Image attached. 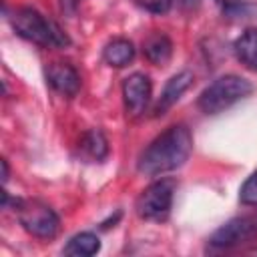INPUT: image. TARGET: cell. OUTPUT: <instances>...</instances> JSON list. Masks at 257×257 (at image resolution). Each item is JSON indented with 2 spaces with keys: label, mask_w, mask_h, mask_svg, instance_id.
<instances>
[{
  "label": "cell",
  "mask_w": 257,
  "mask_h": 257,
  "mask_svg": "<svg viewBox=\"0 0 257 257\" xmlns=\"http://www.w3.org/2000/svg\"><path fill=\"white\" fill-rule=\"evenodd\" d=\"M193 151V137L185 124H173L163 131L141 153L137 169L141 175L159 177L183 167Z\"/></svg>",
  "instance_id": "6da1fadb"
},
{
  "label": "cell",
  "mask_w": 257,
  "mask_h": 257,
  "mask_svg": "<svg viewBox=\"0 0 257 257\" xmlns=\"http://www.w3.org/2000/svg\"><path fill=\"white\" fill-rule=\"evenodd\" d=\"M12 28L16 30L18 36L40 44V46H54V48H62L70 44V38L66 36V32L50 18H46L44 14H40L34 8H18L12 16H10Z\"/></svg>",
  "instance_id": "7a4b0ae2"
},
{
  "label": "cell",
  "mask_w": 257,
  "mask_h": 257,
  "mask_svg": "<svg viewBox=\"0 0 257 257\" xmlns=\"http://www.w3.org/2000/svg\"><path fill=\"white\" fill-rule=\"evenodd\" d=\"M253 92V84L239 76V74H225L213 80L201 94H199V108L205 114H217L225 108L233 106L235 102L247 98Z\"/></svg>",
  "instance_id": "3957f363"
},
{
  "label": "cell",
  "mask_w": 257,
  "mask_h": 257,
  "mask_svg": "<svg viewBox=\"0 0 257 257\" xmlns=\"http://www.w3.org/2000/svg\"><path fill=\"white\" fill-rule=\"evenodd\" d=\"M14 211L24 231L38 239H52L60 229V219L54 209L38 199H14Z\"/></svg>",
  "instance_id": "277c9868"
},
{
  "label": "cell",
  "mask_w": 257,
  "mask_h": 257,
  "mask_svg": "<svg viewBox=\"0 0 257 257\" xmlns=\"http://www.w3.org/2000/svg\"><path fill=\"white\" fill-rule=\"evenodd\" d=\"M177 183L173 179H159L151 183L137 199V215L145 221H167L173 207Z\"/></svg>",
  "instance_id": "5b68a950"
},
{
  "label": "cell",
  "mask_w": 257,
  "mask_h": 257,
  "mask_svg": "<svg viewBox=\"0 0 257 257\" xmlns=\"http://www.w3.org/2000/svg\"><path fill=\"white\" fill-rule=\"evenodd\" d=\"M257 237V211L251 215H241L229 219L221 225L209 239V243L217 249H229L241 243H247Z\"/></svg>",
  "instance_id": "8992f818"
},
{
  "label": "cell",
  "mask_w": 257,
  "mask_h": 257,
  "mask_svg": "<svg viewBox=\"0 0 257 257\" xmlns=\"http://www.w3.org/2000/svg\"><path fill=\"white\" fill-rule=\"evenodd\" d=\"M122 100L131 116H141L151 100V80L143 72H133L122 82Z\"/></svg>",
  "instance_id": "52a82bcc"
},
{
  "label": "cell",
  "mask_w": 257,
  "mask_h": 257,
  "mask_svg": "<svg viewBox=\"0 0 257 257\" xmlns=\"http://www.w3.org/2000/svg\"><path fill=\"white\" fill-rule=\"evenodd\" d=\"M46 82L64 96H76L80 90V76L68 62H52L46 68Z\"/></svg>",
  "instance_id": "ba28073f"
},
{
  "label": "cell",
  "mask_w": 257,
  "mask_h": 257,
  "mask_svg": "<svg viewBox=\"0 0 257 257\" xmlns=\"http://www.w3.org/2000/svg\"><path fill=\"white\" fill-rule=\"evenodd\" d=\"M191 82H193V74H191L189 70H183V72L175 74V76L165 84V88H163V92H161V96H159V100H157V104H155V108H153V114H155V116L165 114V112L181 98V94L191 86Z\"/></svg>",
  "instance_id": "9c48e42d"
},
{
  "label": "cell",
  "mask_w": 257,
  "mask_h": 257,
  "mask_svg": "<svg viewBox=\"0 0 257 257\" xmlns=\"http://www.w3.org/2000/svg\"><path fill=\"white\" fill-rule=\"evenodd\" d=\"M143 52L145 56L157 64V66H163L171 60V54H173V42L167 34L163 32H153L147 36V40L143 42Z\"/></svg>",
  "instance_id": "30bf717a"
},
{
  "label": "cell",
  "mask_w": 257,
  "mask_h": 257,
  "mask_svg": "<svg viewBox=\"0 0 257 257\" xmlns=\"http://www.w3.org/2000/svg\"><path fill=\"white\" fill-rule=\"evenodd\" d=\"M80 155L84 159L92 161V163L94 161L100 163V161L106 159V155H108V141H106V137L102 135L100 128H90V131L84 133V137L80 141Z\"/></svg>",
  "instance_id": "8fae6325"
},
{
  "label": "cell",
  "mask_w": 257,
  "mask_h": 257,
  "mask_svg": "<svg viewBox=\"0 0 257 257\" xmlns=\"http://www.w3.org/2000/svg\"><path fill=\"white\" fill-rule=\"evenodd\" d=\"M235 54L241 64L257 70V28H247L233 44Z\"/></svg>",
  "instance_id": "7c38bea8"
},
{
  "label": "cell",
  "mask_w": 257,
  "mask_h": 257,
  "mask_svg": "<svg viewBox=\"0 0 257 257\" xmlns=\"http://www.w3.org/2000/svg\"><path fill=\"white\" fill-rule=\"evenodd\" d=\"M102 56H104L106 64L116 66V68H122V66H126L135 58V46L126 38H114V40H110L104 46Z\"/></svg>",
  "instance_id": "4fadbf2b"
},
{
  "label": "cell",
  "mask_w": 257,
  "mask_h": 257,
  "mask_svg": "<svg viewBox=\"0 0 257 257\" xmlns=\"http://www.w3.org/2000/svg\"><path fill=\"white\" fill-rule=\"evenodd\" d=\"M98 251H100V241L90 231H82V233L70 237L66 247L62 249L64 255H72V257H90Z\"/></svg>",
  "instance_id": "5bb4252c"
},
{
  "label": "cell",
  "mask_w": 257,
  "mask_h": 257,
  "mask_svg": "<svg viewBox=\"0 0 257 257\" xmlns=\"http://www.w3.org/2000/svg\"><path fill=\"white\" fill-rule=\"evenodd\" d=\"M239 201L247 207H257V171L249 175V179L239 189Z\"/></svg>",
  "instance_id": "9a60e30c"
},
{
  "label": "cell",
  "mask_w": 257,
  "mask_h": 257,
  "mask_svg": "<svg viewBox=\"0 0 257 257\" xmlns=\"http://www.w3.org/2000/svg\"><path fill=\"white\" fill-rule=\"evenodd\" d=\"M139 8L147 10V12H153V14H165L169 12L173 0H133Z\"/></svg>",
  "instance_id": "2e32d148"
},
{
  "label": "cell",
  "mask_w": 257,
  "mask_h": 257,
  "mask_svg": "<svg viewBox=\"0 0 257 257\" xmlns=\"http://www.w3.org/2000/svg\"><path fill=\"white\" fill-rule=\"evenodd\" d=\"M181 2V6L185 8V10H195L199 4H201V0H179Z\"/></svg>",
  "instance_id": "e0dca14e"
},
{
  "label": "cell",
  "mask_w": 257,
  "mask_h": 257,
  "mask_svg": "<svg viewBox=\"0 0 257 257\" xmlns=\"http://www.w3.org/2000/svg\"><path fill=\"white\" fill-rule=\"evenodd\" d=\"M8 175H10V173H8V163H6V159H2V181H4V183L8 181Z\"/></svg>",
  "instance_id": "ac0fdd59"
}]
</instances>
